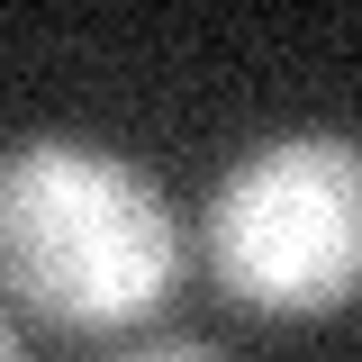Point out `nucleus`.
<instances>
[{
	"instance_id": "2",
	"label": "nucleus",
	"mask_w": 362,
	"mask_h": 362,
	"mask_svg": "<svg viewBox=\"0 0 362 362\" xmlns=\"http://www.w3.org/2000/svg\"><path fill=\"white\" fill-rule=\"evenodd\" d=\"M199 254L226 299L263 317H326L362 299V145L272 136L209 190Z\"/></svg>"
},
{
	"instance_id": "4",
	"label": "nucleus",
	"mask_w": 362,
	"mask_h": 362,
	"mask_svg": "<svg viewBox=\"0 0 362 362\" xmlns=\"http://www.w3.org/2000/svg\"><path fill=\"white\" fill-rule=\"evenodd\" d=\"M0 362H18V326L9 317H0Z\"/></svg>"
},
{
	"instance_id": "3",
	"label": "nucleus",
	"mask_w": 362,
	"mask_h": 362,
	"mask_svg": "<svg viewBox=\"0 0 362 362\" xmlns=\"http://www.w3.org/2000/svg\"><path fill=\"white\" fill-rule=\"evenodd\" d=\"M127 362H226L218 344H190V335H173V344H145V354H127Z\"/></svg>"
},
{
	"instance_id": "1",
	"label": "nucleus",
	"mask_w": 362,
	"mask_h": 362,
	"mask_svg": "<svg viewBox=\"0 0 362 362\" xmlns=\"http://www.w3.org/2000/svg\"><path fill=\"white\" fill-rule=\"evenodd\" d=\"M0 281L45 326L73 335L136 326L181 281V218L136 163L100 145L73 136L0 145Z\"/></svg>"
}]
</instances>
